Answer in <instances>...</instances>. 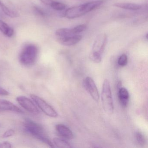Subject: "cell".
Segmentation results:
<instances>
[{"instance_id":"cell-26","label":"cell","mask_w":148,"mask_h":148,"mask_svg":"<svg viewBox=\"0 0 148 148\" xmlns=\"http://www.w3.org/2000/svg\"><path fill=\"white\" fill-rule=\"evenodd\" d=\"M40 1L42 3L48 6H51L53 1V0H40Z\"/></svg>"},{"instance_id":"cell-4","label":"cell","mask_w":148,"mask_h":148,"mask_svg":"<svg viewBox=\"0 0 148 148\" xmlns=\"http://www.w3.org/2000/svg\"><path fill=\"white\" fill-rule=\"evenodd\" d=\"M38 54V47L34 44H28L24 47L20 54V62L25 66H31L36 62Z\"/></svg>"},{"instance_id":"cell-21","label":"cell","mask_w":148,"mask_h":148,"mask_svg":"<svg viewBox=\"0 0 148 148\" xmlns=\"http://www.w3.org/2000/svg\"><path fill=\"white\" fill-rule=\"evenodd\" d=\"M118 64L121 66H124L128 63V57L125 54H122L119 57L118 60Z\"/></svg>"},{"instance_id":"cell-20","label":"cell","mask_w":148,"mask_h":148,"mask_svg":"<svg viewBox=\"0 0 148 148\" xmlns=\"http://www.w3.org/2000/svg\"><path fill=\"white\" fill-rule=\"evenodd\" d=\"M86 26L85 25H81L77 26L76 27L71 29L72 33L73 35H77L85 31Z\"/></svg>"},{"instance_id":"cell-23","label":"cell","mask_w":148,"mask_h":148,"mask_svg":"<svg viewBox=\"0 0 148 148\" xmlns=\"http://www.w3.org/2000/svg\"><path fill=\"white\" fill-rule=\"evenodd\" d=\"M14 131L12 129H10V130H7L4 134H3L2 137L4 138H6L10 137L12 136L14 134Z\"/></svg>"},{"instance_id":"cell-17","label":"cell","mask_w":148,"mask_h":148,"mask_svg":"<svg viewBox=\"0 0 148 148\" xmlns=\"http://www.w3.org/2000/svg\"><path fill=\"white\" fill-rule=\"evenodd\" d=\"M55 35L57 38H63L74 35L72 33L71 29L60 28L56 31Z\"/></svg>"},{"instance_id":"cell-25","label":"cell","mask_w":148,"mask_h":148,"mask_svg":"<svg viewBox=\"0 0 148 148\" xmlns=\"http://www.w3.org/2000/svg\"><path fill=\"white\" fill-rule=\"evenodd\" d=\"M9 95V92L4 88L0 86V95L2 96H8Z\"/></svg>"},{"instance_id":"cell-12","label":"cell","mask_w":148,"mask_h":148,"mask_svg":"<svg viewBox=\"0 0 148 148\" xmlns=\"http://www.w3.org/2000/svg\"><path fill=\"white\" fill-rule=\"evenodd\" d=\"M118 97L119 102L123 107H126L129 103L130 95L126 88L122 87L118 92Z\"/></svg>"},{"instance_id":"cell-6","label":"cell","mask_w":148,"mask_h":148,"mask_svg":"<svg viewBox=\"0 0 148 148\" xmlns=\"http://www.w3.org/2000/svg\"><path fill=\"white\" fill-rule=\"evenodd\" d=\"M33 101L46 115L51 117H57L58 114L55 110L41 98L34 94L31 95Z\"/></svg>"},{"instance_id":"cell-10","label":"cell","mask_w":148,"mask_h":148,"mask_svg":"<svg viewBox=\"0 0 148 148\" xmlns=\"http://www.w3.org/2000/svg\"><path fill=\"white\" fill-rule=\"evenodd\" d=\"M9 111L18 113H23V111L17 106L5 99H0V112Z\"/></svg>"},{"instance_id":"cell-19","label":"cell","mask_w":148,"mask_h":148,"mask_svg":"<svg viewBox=\"0 0 148 148\" xmlns=\"http://www.w3.org/2000/svg\"><path fill=\"white\" fill-rule=\"evenodd\" d=\"M136 138L138 144L140 146H143L145 144L146 139L144 135L142 132H137L136 133Z\"/></svg>"},{"instance_id":"cell-22","label":"cell","mask_w":148,"mask_h":148,"mask_svg":"<svg viewBox=\"0 0 148 148\" xmlns=\"http://www.w3.org/2000/svg\"><path fill=\"white\" fill-rule=\"evenodd\" d=\"M33 11L35 14L38 15V16H41L42 17H45L46 15V13L45 12V10L39 7H34Z\"/></svg>"},{"instance_id":"cell-11","label":"cell","mask_w":148,"mask_h":148,"mask_svg":"<svg viewBox=\"0 0 148 148\" xmlns=\"http://www.w3.org/2000/svg\"><path fill=\"white\" fill-rule=\"evenodd\" d=\"M57 132L61 136L67 139H72L74 138L72 132L68 127L63 124H58L56 125Z\"/></svg>"},{"instance_id":"cell-5","label":"cell","mask_w":148,"mask_h":148,"mask_svg":"<svg viewBox=\"0 0 148 148\" xmlns=\"http://www.w3.org/2000/svg\"><path fill=\"white\" fill-rule=\"evenodd\" d=\"M101 101L103 109L109 115L113 114L114 105L110 85L108 79H105L101 92Z\"/></svg>"},{"instance_id":"cell-18","label":"cell","mask_w":148,"mask_h":148,"mask_svg":"<svg viewBox=\"0 0 148 148\" xmlns=\"http://www.w3.org/2000/svg\"><path fill=\"white\" fill-rule=\"evenodd\" d=\"M50 7L55 11H62L65 9L66 5L64 3L53 1V2Z\"/></svg>"},{"instance_id":"cell-24","label":"cell","mask_w":148,"mask_h":148,"mask_svg":"<svg viewBox=\"0 0 148 148\" xmlns=\"http://www.w3.org/2000/svg\"><path fill=\"white\" fill-rule=\"evenodd\" d=\"M12 147V144L9 142H4L0 143V148H10Z\"/></svg>"},{"instance_id":"cell-8","label":"cell","mask_w":148,"mask_h":148,"mask_svg":"<svg viewBox=\"0 0 148 148\" xmlns=\"http://www.w3.org/2000/svg\"><path fill=\"white\" fill-rule=\"evenodd\" d=\"M17 102L25 110L33 114H38L40 112L38 107L32 100L25 96H19L16 99Z\"/></svg>"},{"instance_id":"cell-16","label":"cell","mask_w":148,"mask_h":148,"mask_svg":"<svg viewBox=\"0 0 148 148\" xmlns=\"http://www.w3.org/2000/svg\"><path fill=\"white\" fill-rule=\"evenodd\" d=\"M53 143L58 148H71L72 147L71 144L67 141L59 138H53Z\"/></svg>"},{"instance_id":"cell-13","label":"cell","mask_w":148,"mask_h":148,"mask_svg":"<svg viewBox=\"0 0 148 148\" xmlns=\"http://www.w3.org/2000/svg\"><path fill=\"white\" fill-rule=\"evenodd\" d=\"M0 31L7 37L11 38L14 34V30L3 21L0 20Z\"/></svg>"},{"instance_id":"cell-3","label":"cell","mask_w":148,"mask_h":148,"mask_svg":"<svg viewBox=\"0 0 148 148\" xmlns=\"http://www.w3.org/2000/svg\"><path fill=\"white\" fill-rule=\"evenodd\" d=\"M107 43V36L105 34H99L96 38L92 46V50L89 55L91 61L95 63L102 61V54Z\"/></svg>"},{"instance_id":"cell-15","label":"cell","mask_w":148,"mask_h":148,"mask_svg":"<svg viewBox=\"0 0 148 148\" xmlns=\"http://www.w3.org/2000/svg\"><path fill=\"white\" fill-rule=\"evenodd\" d=\"M0 8H1L3 12L6 15L9 16L10 18H17L19 16V14L17 12H14L8 8L6 5H5V4L2 2L1 0H0Z\"/></svg>"},{"instance_id":"cell-9","label":"cell","mask_w":148,"mask_h":148,"mask_svg":"<svg viewBox=\"0 0 148 148\" xmlns=\"http://www.w3.org/2000/svg\"><path fill=\"white\" fill-rule=\"evenodd\" d=\"M82 36L78 34L63 38H57L59 43L66 46H71L76 45L82 40Z\"/></svg>"},{"instance_id":"cell-7","label":"cell","mask_w":148,"mask_h":148,"mask_svg":"<svg viewBox=\"0 0 148 148\" xmlns=\"http://www.w3.org/2000/svg\"><path fill=\"white\" fill-rule=\"evenodd\" d=\"M84 86L92 98L95 101H98L99 93L93 79L90 77H86L84 80Z\"/></svg>"},{"instance_id":"cell-2","label":"cell","mask_w":148,"mask_h":148,"mask_svg":"<svg viewBox=\"0 0 148 148\" xmlns=\"http://www.w3.org/2000/svg\"><path fill=\"white\" fill-rule=\"evenodd\" d=\"M23 125L27 132L50 147H54L53 143L48 138L41 125L29 119L25 120Z\"/></svg>"},{"instance_id":"cell-1","label":"cell","mask_w":148,"mask_h":148,"mask_svg":"<svg viewBox=\"0 0 148 148\" xmlns=\"http://www.w3.org/2000/svg\"><path fill=\"white\" fill-rule=\"evenodd\" d=\"M103 2V0L90 1L80 5L71 8L66 10L64 16L68 19L79 18L97 8Z\"/></svg>"},{"instance_id":"cell-14","label":"cell","mask_w":148,"mask_h":148,"mask_svg":"<svg viewBox=\"0 0 148 148\" xmlns=\"http://www.w3.org/2000/svg\"><path fill=\"white\" fill-rule=\"evenodd\" d=\"M114 6L126 10L137 11L141 9L140 5L130 3H117L114 4Z\"/></svg>"}]
</instances>
